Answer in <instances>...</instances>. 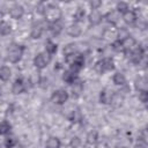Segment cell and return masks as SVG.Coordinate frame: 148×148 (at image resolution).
<instances>
[{
  "instance_id": "1",
  "label": "cell",
  "mask_w": 148,
  "mask_h": 148,
  "mask_svg": "<svg viewBox=\"0 0 148 148\" xmlns=\"http://www.w3.org/2000/svg\"><path fill=\"white\" fill-rule=\"evenodd\" d=\"M23 51H24V47L22 45H18V44H12L9 47H8V51H7V59L10 61V62H17L21 60L22 56H23Z\"/></svg>"
},
{
  "instance_id": "2",
  "label": "cell",
  "mask_w": 148,
  "mask_h": 148,
  "mask_svg": "<svg viewBox=\"0 0 148 148\" xmlns=\"http://www.w3.org/2000/svg\"><path fill=\"white\" fill-rule=\"evenodd\" d=\"M43 14H44L45 18L49 22H51V23L58 22L59 18L61 17V10H60V8L57 7V6H52V5L51 6H46Z\"/></svg>"
},
{
  "instance_id": "3",
  "label": "cell",
  "mask_w": 148,
  "mask_h": 148,
  "mask_svg": "<svg viewBox=\"0 0 148 148\" xmlns=\"http://www.w3.org/2000/svg\"><path fill=\"white\" fill-rule=\"evenodd\" d=\"M68 99V92L64 89H58V90H54L51 95V101L54 103V104H58V105H62L67 102Z\"/></svg>"
},
{
  "instance_id": "4",
  "label": "cell",
  "mask_w": 148,
  "mask_h": 148,
  "mask_svg": "<svg viewBox=\"0 0 148 148\" xmlns=\"http://www.w3.org/2000/svg\"><path fill=\"white\" fill-rule=\"evenodd\" d=\"M126 53L128 54L127 57L131 59V61L134 62V64H139V62L141 61L142 57H143V50H142V47L136 46V45H135L132 50L126 51Z\"/></svg>"
},
{
  "instance_id": "5",
  "label": "cell",
  "mask_w": 148,
  "mask_h": 148,
  "mask_svg": "<svg viewBox=\"0 0 148 148\" xmlns=\"http://www.w3.org/2000/svg\"><path fill=\"white\" fill-rule=\"evenodd\" d=\"M114 68V62L111 58H104L102 60H99L97 64H96V69L99 72V73H103V72H108V71H111Z\"/></svg>"
},
{
  "instance_id": "6",
  "label": "cell",
  "mask_w": 148,
  "mask_h": 148,
  "mask_svg": "<svg viewBox=\"0 0 148 148\" xmlns=\"http://www.w3.org/2000/svg\"><path fill=\"white\" fill-rule=\"evenodd\" d=\"M50 62V57L46 54V53H38L36 54V57L34 58V65L39 68V69H43L45 68Z\"/></svg>"
},
{
  "instance_id": "7",
  "label": "cell",
  "mask_w": 148,
  "mask_h": 148,
  "mask_svg": "<svg viewBox=\"0 0 148 148\" xmlns=\"http://www.w3.org/2000/svg\"><path fill=\"white\" fill-rule=\"evenodd\" d=\"M25 90V83L23 81V79H16L15 82L13 83V87H12V91L14 94H21Z\"/></svg>"
},
{
  "instance_id": "8",
  "label": "cell",
  "mask_w": 148,
  "mask_h": 148,
  "mask_svg": "<svg viewBox=\"0 0 148 148\" xmlns=\"http://www.w3.org/2000/svg\"><path fill=\"white\" fill-rule=\"evenodd\" d=\"M109 102L111 103V105L118 108V106H120V105L123 104V102H124V96H123L120 92H113V94L110 96Z\"/></svg>"
},
{
  "instance_id": "9",
  "label": "cell",
  "mask_w": 148,
  "mask_h": 148,
  "mask_svg": "<svg viewBox=\"0 0 148 148\" xmlns=\"http://www.w3.org/2000/svg\"><path fill=\"white\" fill-rule=\"evenodd\" d=\"M24 13V8L21 5H14L10 8V15L13 18H21Z\"/></svg>"
},
{
  "instance_id": "10",
  "label": "cell",
  "mask_w": 148,
  "mask_h": 148,
  "mask_svg": "<svg viewBox=\"0 0 148 148\" xmlns=\"http://www.w3.org/2000/svg\"><path fill=\"white\" fill-rule=\"evenodd\" d=\"M43 34V25L40 23H35L32 27H31V32H30V36L35 39L39 38Z\"/></svg>"
},
{
  "instance_id": "11",
  "label": "cell",
  "mask_w": 148,
  "mask_h": 148,
  "mask_svg": "<svg viewBox=\"0 0 148 148\" xmlns=\"http://www.w3.org/2000/svg\"><path fill=\"white\" fill-rule=\"evenodd\" d=\"M62 80H64L65 82H67V83L72 84L74 81H76V80H77L76 73H75V72H73L72 69H68V71H66V72L64 73V75H62Z\"/></svg>"
},
{
  "instance_id": "12",
  "label": "cell",
  "mask_w": 148,
  "mask_h": 148,
  "mask_svg": "<svg viewBox=\"0 0 148 148\" xmlns=\"http://www.w3.org/2000/svg\"><path fill=\"white\" fill-rule=\"evenodd\" d=\"M123 18L124 21L127 23V24H133L135 21H136V15L133 10H126L124 14H123Z\"/></svg>"
},
{
  "instance_id": "13",
  "label": "cell",
  "mask_w": 148,
  "mask_h": 148,
  "mask_svg": "<svg viewBox=\"0 0 148 148\" xmlns=\"http://www.w3.org/2000/svg\"><path fill=\"white\" fill-rule=\"evenodd\" d=\"M10 75H12V71L9 67L7 66H2L0 68V80L2 81H8L10 79Z\"/></svg>"
},
{
  "instance_id": "14",
  "label": "cell",
  "mask_w": 148,
  "mask_h": 148,
  "mask_svg": "<svg viewBox=\"0 0 148 148\" xmlns=\"http://www.w3.org/2000/svg\"><path fill=\"white\" fill-rule=\"evenodd\" d=\"M45 49H46V53H47L49 56H52V54H54V53L57 52L58 45H57L56 43H53L52 40H47V42L45 43Z\"/></svg>"
},
{
  "instance_id": "15",
  "label": "cell",
  "mask_w": 148,
  "mask_h": 148,
  "mask_svg": "<svg viewBox=\"0 0 148 148\" xmlns=\"http://www.w3.org/2000/svg\"><path fill=\"white\" fill-rule=\"evenodd\" d=\"M12 130V125L7 121V120H2L0 123V135H6L10 132Z\"/></svg>"
},
{
  "instance_id": "16",
  "label": "cell",
  "mask_w": 148,
  "mask_h": 148,
  "mask_svg": "<svg viewBox=\"0 0 148 148\" xmlns=\"http://www.w3.org/2000/svg\"><path fill=\"white\" fill-rule=\"evenodd\" d=\"M67 32H68V35L72 36V37H77V36H80V34H81V28H80L77 24L74 23V24L69 25Z\"/></svg>"
},
{
  "instance_id": "17",
  "label": "cell",
  "mask_w": 148,
  "mask_h": 148,
  "mask_svg": "<svg viewBox=\"0 0 148 148\" xmlns=\"http://www.w3.org/2000/svg\"><path fill=\"white\" fill-rule=\"evenodd\" d=\"M112 81L117 86H123V84L126 83V79H125V76H124L123 73H116L113 75V77H112Z\"/></svg>"
},
{
  "instance_id": "18",
  "label": "cell",
  "mask_w": 148,
  "mask_h": 148,
  "mask_svg": "<svg viewBox=\"0 0 148 148\" xmlns=\"http://www.w3.org/2000/svg\"><path fill=\"white\" fill-rule=\"evenodd\" d=\"M46 148H60V141L56 136H51L46 141Z\"/></svg>"
},
{
  "instance_id": "19",
  "label": "cell",
  "mask_w": 148,
  "mask_h": 148,
  "mask_svg": "<svg viewBox=\"0 0 148 148\" xmlns=\"http://www.w3.org/2000/svg\"><path fill=\"white\" fill-rule=\"evenodd\" d=\"M72 91H73V94H75L76 96L77 95H80L81 92H82V90H83V84H82V82H80V81H74L72 84Z\"/></svg>"
},
{
  "instance_id": "20",
  "label": "cell",
  "mask_w": 148,
  "mask_h": 148,
  "mask_svg": "<svg viewBox=\"0 0 148 148\" xmlns=\"http://www.w3.org/2000/svg\"><path fill=\"white\" fill-rule=\"evenodd\" d=\"M89 20H90V22H91L92 24H98V23L102 21V15H101V13H99V12L94 10V12L90 14Z\"/></svg>"
},
{
  "instance_id": "21",
  "label": "cell",
  "mask_w": 148,
  "mask_h": 148,
  "mask_svg": "<svg viewBox=\"0 0 148 148\" xmlns=\"http://www.w3.org/2000/svg\"><path fill=\"white\" fill-rule=\"evenodd\" d=\"M75 50H76L75 44H68V45H66L64 47V54L66 56V58L67 57H71V56L75 54Z\"/></svg>"
},
{
  "instance_id": "22",
  "label": "cell",
  "mask_w": 148,
  "mask_h": 148,
  "mask_svg": "<svg viewBox=\"0 0 148 148\" xmlns=\"http://www.w3.org/2000/svg\"><path fill=\"white\" fill-rule=\"evenodd\" d=\"M12 31V28H10V24H8L7 22H1L0 23V34L1 35H8L10 34Z\"/></svg>"
},
{
  "instance_id": "23",
  "label": "cell",
  "mask_w": 148,
  "mask_h": 148,
  "mask_svg": "<svg viewBox=\"0 0 148 148\" xmlns=\"http://www.w3.org/2000/svg\"><path fill=\"white\" fill-rule=\"evenodd\" d=\"M61 30H62V25H61V23H60L59 21L51 24V31H52L53 35H59V32H60Z\"/></svg>"
},
{
  "instance_id": "24",
  "label": "cell",
  "mask_w": 148,
  "mask_h": 148,
  "mask_svg": "<svg viewBox=\"0 0 148 148\" xmlns=\"http://www.w3.org/2000/svg\"><path fill=\"white\" fill-rule=\"evenodd\" d=\"M136 88L138 90L141 91H147V83H146V79H140L136 81Z\"/></svg>"
},
{
  "instance_id": "25",
  "label": "cell",
  "mask_w": 148,
  "mask_h": 148,
  "mask_svg": "<svg viewBox=\"0 0 148 148\" xmlns=\"http://www.w3.org/2000/svg\"><path fill=\"white\" fill-rule=\"evenodd\" d=\"M15 145H16V139L15 138H13V136L6 138V140H5V147L6 148H13Z\"/></svg>"
},
{
  "instance_id": "26",
  "label": "cell",
  "mask_w": 148,
  "mask_h": 148,
  "mask_svg": "<svg viewBox=\"0 0 148 148\" xmlns=\"http://www.w3.org/2000/svg\"><path fill=\"white\" fill-rule=\"evenodd\" d=\"M117 10L124 14L126 10H128V6H127V3H125V2H118V3H117Z\"/></svg>"
},
{
  "instance_id": "27",
  "label": "cell",
  "mask_w": 148,
  "mask_h": 148,
  "mask_svg": "<svg viewBox=\"0 0 148 148\" xmlns=\"http://www.w3.org/2000/svg\"><path fill=\"white\" fill-rule=\"evenodd\" d=\"M75 16L77 17V20H81V18L84 16V12H82V10H80V9H79V10H77V14H76Z\"/></svg>"
},
{
  "instance_id": "28",
  "label": "cell",
  "mask_w": 148,
  "mask_h": 148,
  "mask_svg": "<svg viewBox=\"0 0 148 148\" xmlns=\"http://www.w3.org/2000/svg\"><path fill=\"white\" fill-rule=\"evenodd\" d=\"M90 5H91L92 9H96V7L101 5V2H99V1H91V2H90Z\"/></svg>"
},
{
  "instance_id": "29",
  "label": "cell",
  "mask_w": 148,
  "mask_h": 148,
  "mask_svg": "<svg viewBox=\"0 0 148 148\" xmlns=\"http://www.w3.org/2000/svg\"><path fill=\"white\" fill-rule=\"evenodd\" d=\"M0 148H2V147H1V145H0Z\"/></svg>"
}]
</instances>
